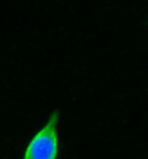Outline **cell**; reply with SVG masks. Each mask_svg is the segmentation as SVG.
Wrapping results in <instances>:
<instances>
[{
  "mask_svg": "<svg viewBox=\"0 0 148 159\" xmlns=\"http://www.w3.org/2000/svg\"><path fill=\"white\" fill-rule=\"evenodd\" d=\"M58 111H53L42 128L28 143L23 159H56L58 156Z\"/></svg>",
  "mask_w": 148,
  "mask_h": 159,
  "instance_id": "cell-1",
  "label": "cell"
}]
</instances>
